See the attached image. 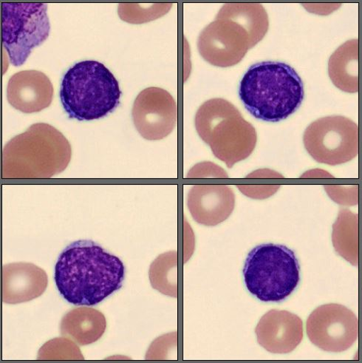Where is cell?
<instances>
[{
  "instance_id": "1",
  "label": "cell",
  "mask_w": 362,
  "mask_h": 363,
  "mask_svg": "<svg viewBox=\"0 0 362 363\" xmlns=\"http://www.w3.org/2000/svg\"><path fill=\"white\" fill-rule=\"evenodd\" d=\"M124 264L92 240H78L61 253L55 282L62 296L76 306H94L123 286Z\"/></svg>"
},
{
  "instance_id": "2",
  "label": "cell",
  "mask_w": 362,
  "mask_h": 363,
  "mask_svg": "<svg viewBox=\"0 0 362 363\" xmlns=\"http://www.w3.org/2000/svg\"><path fill=\"white\" fill-rule=\"evenodd\" d=\"M239 96L254 117L278 123L300 108L305 96L304 85L290 65L264 62L249 68L240 82Z\"/></svg>"
},
{
  "instance_id": "3",
  "label": "cell",
  "mask_w": 362,
  "mask_h": 363,
  "mask_svg": "<svg viewBox=\"0 0 362 363\" xmlns=\"http://www.w3.org/2000/svg\"><path fill=\"white\" fill-rule=\"evenodd\" d=\"M72 148L65 136L46 123L31 125L3 150L4 179H50L70 164Z\"/></svg>"
},
{
  "instance_id": "4",
  "label": "cell",
  "mask_w": 362,
  "mask_h": 363,
  "mask_svg": "<svg viewBox=\"0 0 362 363\" xmlns=\"http://www.w3.org/2000/svg\"><path fill=\"white\" fill-rule=\"evenodd\" d=\"M122 91L109 69L97 61L75 64L64 74L60 89L62 106L71 118L93 121L119 106Z\"/></svg>"
},
{
  "instance_id": "5",
  "label": "cell",
  "mask_w": 362,
  "mask_h": 363,
  "mask_svg": "<svg viewBox=\"0 0 362 363\" xmlns=\"http://www.w3.org/2000/svg\"><path fill=\"white\" fill-rule=\"evenodd\" d=\"M196 128L215 157L229 168L249 158L257 142L255 128L230 101H205L196 116Z\"/></svg>"
},
{
  "instance_id": "6",
  "label": "cell",
  "mask_w": 362,
  "mask_h": 363,
  "mask_svg": "<svg viewBox=\"0 0 362 363\" xmlns=\"http://www.w3.org/2000/svg\"><path fill=\"white\" fill-rule=\"evenodd\" d=\"M244 277L247 289L258 300L279 303L298 286L300 267L294 251L284 245L264 244L249 253Z\"/></svg>"
},
{
  "instance_id": "7",
  "label": "cell",
  "mask_w": 362,
  "mask_h": 363,
  "mask_svg": "<svg viewBox=\"0 0 362 363\" xmlns=\"http://www.w3.org/2000/svg\"><path fill=\"white\" fill-rule=\"evenodd\" d=\"M47 11L45 4L2 3V42L12 65L22 66L48 38Z\"/></svg>"
},
{
  "instance_id": "8",
  "label": "cell",
  "mask_w": 362,
  "mask_h": 363,
  "mask_svg": "<svg viewBox=\"0 0 362 363\" xmlns=\"http://www.w3.org/2000/svg\"><path fill=\"white\" fill-rule=\"evenodd\" d=\"M303 142L310 157L317 162L342 164L358 154V127L346 117H324L307 127Z\"/></svg>"
},
{
  "instance_id": "9",
  "label": "cell",
  "mask_w": 362,
  "mask_h": 363,
  "mask_svg": "<svg viewBox=\"0 0 362 363\" xmlns=\"http://www.w3.org/2000/svg\"><path fill=\"white\" fill-rule=\"evenodd\" d=\"M307 335L320 350L343 352L353 347L358 337V320L351 310L336 303L316 308L307 318Z\"/></svg>"
},
{
  "instance_id": "10",
  "label": "cell",
  "mask_w": 362,
  "mask_h": 363,
  "mask_svg": "<svg viewBox=\"0 0 362 363\" xmlns=\"http://www.w3.org/2000/svg\"><path fill=\"white\" fill-rule=\"evenodd\" d=\"M256 45L248 31L235 21L224 16L200 33L198 48L201 57L213 65L229 67L238 64Z\"/></svg>"
},
{
  "instance_id": "11",
  "label": "cell",
  "mask_w": 362,
  "mask_h": 363,
  "mask_svg": "<svg viewBox=\"0 0 362 363\" xmlns=\"http://www.w3.org/2000/svg\"><path fill=\"white\" fill-rule=\"evenodd\" d=\"M132 115L136 130L145 140L159 141L177 125V104L166 91L148 88L137 96Z\"/></svg>"
},
{
  "instance_id": "12",
  "label": "cell",
  "mask_w": 362,
  "mask_h": 363,
  "mask_svg": "<svg viewBox=\"0 0 362 363\" xmlns=\"http://www.w3.org/2000/svg\"><path fill=\"white\" fill-rule=\"evenodd\" d=\"M255 333L257 342L273 354H288L303 339V323L298 315L287 311L272 309L259 321Z\"/></svg>"
},
{
  "instance_id": "13",
  "label": "cell",
  "mask_w": 362,
  "mask_h": 363,
  "mask_svg": "<svg viewBox=\"0 0 362 363\" xmlns=\"http://www.w3.org/2000/svg\"><path fill=\"white\" fill-rule=\"evenodd\" d=\"M54 86L43 72L36 70L16 73L9 79L7 98L10 105L24 113L40 112L51 105Z\"/></svg>"
},
{
  "instance_id": "14",
  "label": "cell",
  "mask_w": 362,
  "mask_h": 363,
  "mask_svg": "<svg viewBox=\"0 0 362 363\" xmlns=\"http://www.w3.org/2000/svg\"><path fill=\"white\" fill-rule=\"evenodd\" d=\"M188 208L202 225L216 226L232 213L235 196L226 185H195L188 194Z\"/></svg>"
},
{
  "instance_id": "15",
  "label": "cell",
  "mask_w": 362,
  "mask_h": 363,
  "mask_svg": "<svg viewBox=\"0 0 362 363\" xmlns=\"http://www.w3.org/2000/svg\"><path fill=\"white\" fill-rule=\"evenodd\" d=\"M48 286L46 272L35 264L26 262L4 265L2 275V298L8 304L29 302L43 295Z\"/></svg>"
},
{
  "instance_id": "16",
  "label": "cell",
  "mask_w": 362,
  "mask_h": 363,
  "mask_svg": "<svg viewBox=\"0 0 362 363\" xmlns=\"http://www.w3.org/2000/svg\"><path fill=\"white\" fill-rule=\"evenodd\" d=\"M61 334L79 345L97 342L107 328L106 316L91 307H79L67 313L61 322Z\"/></svg>"
},
{
  "instance_id": "17",
  "label": "cell",
  "mask_w": 362,
  "mask_h": 363,
  "mask_svg": "<svg viewBox=\"0 0 362 363\" xmlns=\"http://www.w3.org/2000/svg\"><path fill=\"white\" fill-rule=\"evenodd\" d=\"M329 77L336 88L349 94L358 91V40L339 47L329 62Z\"/></svg>"
},
{
  "instance_id": "18",
  "label": "cell",
  "mask_w": 362,
  "mask_h": 363,
  "mask_svg": "<svg viewBox=\"0 0 362 363\" xmlns=\"http://www.w3.org/2000/svg\"><path fill=\"white\" fill-rule=\"evenodd\" d=\"M217 16L227 17L244 28L255 45L264 38L268 30V16L261 4H226L221 8Z\"/></svg>"
},
{
  "instance_id": "19",
  "label": "cell",
  "mask_w": 362,
  "mask_h": 363,
  "mask_svg": "<svg viewBox=\"0 0 362 363\" xmlns=\"http://www.w3.org/2000/svg\"><path fill=\"white\" fill-rule=\"evenodd\" d=\"M332 240L336 252L358 267V216L349 210H341L333 225Z\"/></svg>"
},
{
  "instance_id": "20",
  "label": "cell",
  "mask_w": 362,
  "mask_h": 363,
  "mask_svg": "<svg viewBox=\"0 0 362 363\" xmlns=\"http://www.w3.org/2000/svg\"><path fill=\"white\" fill-rule=\"evenodd\" d=\"M177 254L171 252L161 255L151 264L149 280L152 286L172 298L178 297Z\"/></svg>"
},
{
  "instance_id": "21",
  "label": "cell",
  "mask_w": 362,
  "mask_h": 363,
  "mask_svg": "<svg viewBox=\"0 0 362 363\" xmlns=\"http://www.w3.org/2000/svg\"><path fill=\"white\" fill-rule=\"evenodd\" d=\"M171 4H120L118 13L120 18L130 24H143L160 18Z\"/></svg>"
},
{
  "instance_id": "22",
  "label": "cell",
  "mask_w": 362,
  "mask_h": 363,
  "mask_svg": "<svg viewBox=\"0 0 362 363\" xmlns=\"http://www.w3.org/2000/svg\"><path fill=\"white\" fill-rule=\"evenodd\" d=\"M39 360H84L78 345L67 337L50 340L39 351Z\"/></svg>"
}]
</instances>
